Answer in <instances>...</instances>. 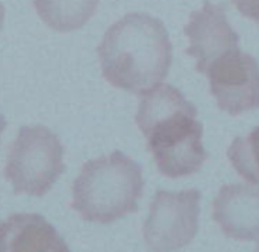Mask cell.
<instances>
[{
	"instance_id": "obj_1",
	"label": "cell",
	"mask_w": 259,
	"mask_h": 252,
	"mask_svg": "<svg viewBox=\"0 0 259 252\" xmlns=\"http://www.w3.org/2000/svg\"><path fill=\"white\" fill-rule=\"evenodd\" d=\"M197 108L173 85H158L146 93L137 113V125L158 170L168 178L199 172L208 158L203 126Z\"/></svg>"
},
{
	"instance_id": "obj_2",
	"label": "cell",
	"mask_w": 259,
	"mask_h": 252,
	"mask_svg": "<svg viewBox=\"0 0 259 252\" xmlns=\"http://www.w3.org/2000/svg\"><path fill=\"white\" fill-rule=\"evenodd\" d=\"M97 53L105 79L134 94H146L161 85L173 61V47L162 21L141 12L115 21Z\"/></svg>"
},
{
	"instance_id": "obj_3",
	"label": "cell",
	"mask_w": 259,
	"mask_h": 252,
	"mask_svg": "<svg viewBox=\"0 0 259 252\" xmlns=\"http://www.w3.org/2000/svg\"><path fill=\"white\" fill-rule=\"evenodd\" d=\"M144 179L141 167L120 151L94 158L73 184V208L88 222L112 224L138 210Z\"/></svg>"
},
{
	"instance_id": "obj_4",
	"label": "cell",
	"mask_w": 259,
	"mask_h": 252,
	"mask_svg": "<svg viewBox=\"0 0 259 252\" xmlns=\"http://www.w3.org/2000/svg\"><path fill=\"white\" fill-rule=\"evenodd\" d=\"M56 134L41 125L24 126L9 148L5 176L15 193L44 196L65 170Z\"/></svg>"
},
{
	"instance_id": "obj_5",
	"label": "cell",
	"mask_w": 259,
	"mask_h": 252,
	"mask_svg": "<svg viewBox=\"0 0 259 252\" xmlns=\"http://www.w3.org/2000/svg\"><path fill=\"white\" fill-rule=\"evenodd\" d=\"M200 192H156L143 234L152 252H176L190 245L199 231Z\"/></svg>"
},
{
	"instance_id": "obj_6",
	"label": "cell",
	"mask_w": 259,
	"mask_h": 252,
	"mask_svg": "<svg viewBox=\"0 0 259 252\" xmlns=\"http://www.w3.org/2000/svg\"><path fill=\"white\" fill-rule=\"evenodd\" d=\"M203 75L222 111L238 116L259 108V64L240 47L220 55Z\"/></svg>"
},
{
	"instance_id": "obj_7",
	"label": "cell",
	"mask_w": 259,
	"mask_h": 252,
	"mask_svg": "<svg viewBox=\"0 0 259 252\" xmlns=\"http://www.w3.org/2000/svg\"><path fill=\"white\" fill-rule=\"evenodd\" d=\"M185 35L190 41L187 53L196 59L199 73H205L208 65L225 52L240 47L238 33L229 24L223 5H214L208 0L202 9L190 15Z\"/></svg>"
},
{
	"instance_id": "obj_8",
	"label": "cell",
	"mask_w": 259,
	"mask_h": 252,
	"mask_svg": "<svg viewBox=\"0 0 259 252\" xmlns=\"http://www.w3.org/2000/svg\"><path fill=\"white\" fill-rule=\"evenodd\" d=\"M212 219L235 240H259V183L228 184L212 202Z\"/></svg>"
},
{
	"instance_id": "obj_9",
	"label": "cell",
	"mask_w": 259,
	"mask_h": 252,
	"mask_svg": "<svg viewBox=\"0 0 259 252\" xmlns=\"http://www.w3.org/2000/svg\"><path fill=\"white\" fill-rule=\"evenodd\" d=\"M0 252H70L58 231L39 214H14L0 224Z\"/></svg>"
},
{
	"instance_id": "obj_10",
	"label": "cell",
	"mask_w": 259,
	"mask_h": 252,
	"mask_svg": "<svg viewBox=\"0 0 259 252\" xmlns=\"http://www.w3.org/2000/svg\"><path fill=\"white\" fill-rule=\"evenodd\" d=\"M99 0H33L39 18L58 32L80 29L93 17Z\"/></svg>"
},
{
	"instance_id": "obj_11",
	"label": "cell",
	"mask_w": 259,
	"mask_h": 252,
	"mask_svg": "<svg viewBox=\"0 0 259 252\" xmlns=\"http://www.w3.org/2000/svg\"><path fill=\"white\" fill-rule=\"evenodd\" d=\"M228 158L234 169L249 183H259V126L246 137H237L229 151Z\"/></svg>"
},
{
	"instance_id": "obj_12",
	"label": "cell",
	"mask_w": 259,
	"mask_h": 252,
	"mask_svg": "<svg viewBox=\"0 0 259 252\" xmlns=\"http://www.w3.org/2000/svg\"><path fill=\"white\" fill-rule=\"evenodd\" d=\"M237 9L259 24V0H232Z\"/></svg>"
},
{
	"instance_id": "obj_13",
	"label": "cell",
	"mask_w": 259,
	"mask_h": 252,
	"mask_svg": "<svg viewBox=\"0 0 259 252\" xmlns=\"http://www.w3.org/2000/svg\"><path fill=\"white\" fill-rule=\"evenodd\" d=\"M5 128H6V120H5V117L0 114V137H2V134H3V131H5Z\"/></svg>"
},
{
	"instance_id": "obj_14",
	"label": "cell",
	"mask_w": 259,
	"mask_h": 252,
	"mask_svg": "<svg viewBox=\"0 0 259 252\" xmlns=\"http://www.w3.org/2000/svg\"><path fill=\"white\" fill-rule=\"evenodd\" d=\"M3 20H5V8L0 3V30H2V26H3Z\"/></svg>"
},
{
	"instance_id": "obj_15",
	"label": "cell",
	"mask_w": 259,
	"mask_h": 252,
	"mask_svg": "<svg viewBox=\"0 0 259 252\" xmlns=\"http://www.w3.org/2000/svg\"><path fill=\"white\" fill-rule=\"evenodd\" d=\"M255 252H259V245H258V248H256V251H255Z\"/></svg>"
}]
</instances>
